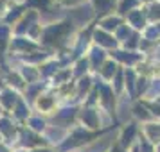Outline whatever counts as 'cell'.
Instances as JSON below:
<instances>
[{
    "label": "cell",
    "mask_w": 160,
    "mask_h": 152,
    "mask_svg": "<svg viewBox=\"0 0 160 152\" xmlns=\"http://www.w3.org/2000/svg\"><path fill=\"white\" fill-rule=\"evenodd\" d=\"M72 30V23H56L43 30V41L49 45H59L65 41L67 34Z\"/></svg>",
    "instance_id": "6da1fadb"
},
{
    "label": "cell",
    "mask_w": 160,
    "mask_h": 152,
    "mask_svg": "<svg viewBox=\"0 0 160 152\" xmlns=\"http://www.w3.org/2000/svg\"><path fill=\"white\" fill-rule=\"evenodd\" d=\"M34 25H38L36 23V13H29V15L20 22V25L16 27V34H23V32H27V30H29L31 27H34Z\"/></svg>",
    "instance_id": "7a4b0ae2"
},
{
    "label": "cell",
    "mask_w": 160,
    "mask_h": 152,
    "mask_svg": "<svg viewBox=\"0 0 160 152\" xmlns=\"http://www.w3.org/2000/svg\"><path fill=\"white\" fill-rule=\"evenodd\" d=\"M72 18L76 20V23H85V22H88L90 18H92V7L90 6H87V7L83 9V7H79V9H76V11H72Z\"/></svg>",
    "instance_id": "3957f363"
},
{
    "label": "cell",
    "mask_w": 160,
    "mask_h": 152,
    "mask_svg": "<svg viewBox=\"0 0 160 152\" xmlns=\"http://www.w3.org/2000/svg\"><path fill=\"white\" fill-rule=\"evenodd\" d=\"M0 102L4 104V108H6V109H11L15 104H18L16 93L13 91V90H4V91L0 93Z\"/></svg>",
    "instance_id": "277c9868"
},
{
    "label": "cell",
    "mask_w": 160,
    "mask_h": 152,
    "mask_svg": "<svg viewBox=\"0 0 160 152\" xmlns=\"http://www.w3.org/2000/svg\"><path fill=\"white\" fill-rule=\"evenodd\" d=\"M94 38H95V41H97L99 45H102V47H108V48H112V47H115V45H117L115 39L110 36V34H106L104 30H97V32L94 34Z\"/></svg>",
    "instance_id": "5b68a950"
},
{
    "label": "cell",
    "mask_w": 160,
    "mask_h": 152,
    "mask_svg": "<svg viewBox=\"0 0 160 152\" xmlns=\"http://www.w3.org/2000/svg\"><path fill=\"white\" fill-rule=\"evenodd\" d=\"M81 118H83L85 125H88V127H97V125H99V116H97V113L92 111V109H85L83 115H81Z\"/></svg>",
    "instance_id": "8992f818"
},
{
    "label": "cell",
    "mask_w": 160,
    "mask_h": 152,
    "mask_svg": "<svg viewBox=\"0 0 160 152\" xmlns=\"http://www.w3.org/2000/svg\"><path fill=\"white\" fill-rule=\"evenodd\" d=\"M11 47H13V50H31V48H34L36 45H32V43H29V41H25L23 38H16Z\"/></svg>",
    "instance_id": "52a82bcc"
},
{
    "label": "cell",
    "mask_w": 160,
    "mask_h": 152,
    "mask_svg": "<svg viewBox=\"0 0 160 152\" xmlns=\"http://www.w3.org/2000/svg\"><path fill=\"white\" fill-rule=\"evenodd\" d=\"M135 132H137V125L135 123L128 125V129L124 131V134H122V145H130L133 141V138H135Z\"/></svg>",
    "instance_id": "ba28073f"
},
{
    "label": "cell",
    "mask_w": 160,
    "mask_h": 152,
    "mask_svg": "<svg viewBox=\"0 0 160 152\" xmlns=\"http://www.w3.org/2000/svg\"><path fill=\"white\" fill-rule=\"evenodd\" d=\"M128 20L135 27H142L144 25V15H142V11H131L130 15H128Z\"/></svg>",
    "instance_id": "9c48e42d"
},
{
    "label": "cell",
    "mask_w": 160,
    "mask_h": 152,
    "mask_svg": "<svg viewBox=\"0 0 160 152\" xmlns=\"http://www.w3.org/2000/svg\"><path fill=\"white\" fill-rule=\"evenodd\" d=\"M74 113H76V109H63L61 113H58V115L54 116V122H63V123H67L68 120H72Z\"/></svg>",
    "instance_id": "30bf717a"
},
{
    "label": "cell",
    "mask_w": 160,
    "mask_h": 152,
    "mask_svg": "<svg viewBox=\"0 0 160 152\" xmlns=\"http://www.w3.org/2000/svg\"><path fill=\"white\" fill-rule=\"evenodd\" d=\"M22 143L23 145H38L40 143V140H38L32 132H29V131H22Z\"/></svg>",
    "instance_id": "8fae6325"
},
{
    "label": "cell",
    "mask_w": 160,
    "mask_h": 152,
    "mask_svg": "<svg viewBox=\"0 0 160 152\" xmlns=\"http://www.w3.org/2000/svg\"><path fill=\"white\" fill-rule=\"evenodd\" d=\"M115 58L119 59V61H122V63L131 65V63H135V61L138 59V56H135V54H128V52H115Z\"/></svg>",
    "instance_id": "7c38bea8"
},
{
    "label": "cell",
    "mask_w": 160,
    "mask_h": 152,
    "mask_svg": "<svg viewBox=\"0 0 160 152\" xmlns=\"http://www.w3.org/2000/svg\"><path fill=\"white\" fill-rule=\"evenodd\" d=\"M0 132L6 134V136L13 134V123H11L9 118H0Z\"/></svg>",
    "instance_id": "4fadbf2b"
},
{
    "label": "cell",
    "mask_w": 160,
    "mask_h": 152,
    "mask_svg": "<svg viewBox=\"0 0 160 152\" xmlns=\"http://www.w3.org/2000/svg\"><path fill=\"white\" fill-rule=\"evenodd\" d=\"M102 61H104V52L99 50V48H94L92 50V66L94 68H99Z\"/></svg>",
    "instance_id": "5bb4252c"
},
{
    "label": "cell",
    "mask_w": 160,
    "mask_h": 152,
    "mask_svg": "<svg viewBox=\"0 0 160 152\" xmlns=\"http://www.w3.org/2000/svg\"><path fill=\"white\" fill-rule=\"evenodd\" d=\"M121 25V20L119 18H106V20H102V23H101V27L104 30H113V29H117Z\"/></svg>",
    "instance_id": "9a60e30c"
},
{
    "label": "cell",
    "mask_w": 160,
    "mask_h": 152,
    "mask_svg": "<svg viewBox=\"0 0 160 152\" xmlns=\"http://www.w3.org/2000/svg\"><path fill=\"white\" fill-rule=\"evenodd\" d=\"M101 95H102V102H104V106L108 109H112V90H110L108 86H102L101 88Z\"/></svg>",
    "instance_id": "2e32d148"
},
{
    "label": "cell",
    "mask_w": 160,
    "mask_h": 152,
    "mask_svg": "<svg viewBox=\"0 0 160 152\" xmlns=\"http://www.w3.org/2000/svg\"><path fill=\"white\" fill-rule=\"evenodd\" d=\"M15 115L18 116V118H27V115H29V109H27V106H25V102H23V100H18Z\"/></svg>",
    "instance_id": "e0dca14e"
},
{
    "label": "cell",
    "mask_w": 160,
    "mask_h": 152,
    "mask_svg": "<svg viewBox=\"0 0 160 152\" xmlns=\"http://www.w3.org/2000/svg\"><path fill=\"white\" fill-rule=\"evenodd\" d=\"M148 136L153 141H160V125H149L148 127Z\"/></svg>",
    "instance_id": "ac0fdd59"
},
{
    "label": "cell",
    "mask_w": 160,
    "mask_h": 152,
    "mask_svg": "<svg viewBox=\"0 0 160 152\" xmlns=\"http://www.w3.org/2000/svg\"><path fill=\"white\" fill-rule=\"evenodd\" d=\"M115 70H117L115 63H106V65H104V68H102V75H104L106 79H110V77H113Z\"/></svg>",
    "instance_id": "d6986e66"
},
{
    "label": "cell",
    "mask_w": 160,
    "mask_h": 152,
    "mask_svg": "<svg viewBox=\"0 0 160 152\" xmlns=\"http://www.w3.org/2000/svg\"><path fill=\"white\" fill-rule=\"evenodd\" d=\"M112 0H95V6H97V9H99V13H106L110 7H112Z\"/></svg>",
    "instance_id": "ffe728a7"
},
{
    "label": "cell",
    "mask_w": 160,
    "mask_h": 152,
    "mask_svg": "<svg viewBox=\"0 0 160 152\" xmlns=\"http://www.w3.org/2000/svg\"><path fill=\"white\" fill-rule=\"evenodd\" d=\"M135 6H137V0H124L122 4H121V7H119V11H121V13H128V11H130L131 7H135Z\"/></svg>",
    "instance_id": "44dd1931"
},
{
    "label": "cell",
    "mask_w": 160,
    "mask_h": 152,
    "mask_svg": "<svg viewBox=\"0 0 160 152\" xmlns=\"http://www.w3.org/2000/svg\"><path fill=\"white\" fill-rule=\"evenodd\" d=\"M8 38H9V27H0V47L4 48L6 43H8Z\"/></svg>",
    "instance_id": "7402d4cb"
},
{
    "label": "cell",
    "mask_w": 160,
    "mask_h": 152,
    "mask_svg": "<svg viewBox=\"0 0 160 152\" xmlns=\"http://www.w3.org/2000/svg\"><path fill=\"white\" fill-rule=\"evenodd\" d=\"M126 81H128L126 84H128L131 95H133V93H135V90H133V88H135V73L131 72V70H130V72H126Z\"/></svg>",
    "instance_id": "603a6c76"
},
{
    "label": "cell",
    "mask_w": 160,
    "mask_h": 152,
    "mask_svg": "<svg viewBox=\"0 0 160 152\" xmlns=\"http://www.w3.org/2000/svg\"><path fill=\"white\" fill-rule=\"evenodd\" d=\"M29 123H31V129H34V131H42L45 127V122L40 120V118H31Z\"/></svg>",
    "instance_id": "cb8c5ba5"
},
{
    "label": "cell",
    "mask_w": 160,
    "mask_h": 152,
    "mask_svg": "<svg viewBox=\"0 0 160 152\" xmlns=\"http://www.w3.org/2000/svg\"><path fill=\"white\" fill-rule=\"evenodd\" d=\"M149 16H151L153 20L160 18V4H153L151 7H149Z\"/></svg>",
    "instance_id": "d4e9b609"
},
{
    "label": "cell",
    "mask_w": 160,
    "mask_h": 152,
    "mask_svg": "<svg viewBox=\"0 0 160 152\" xmlns=\"http://www.w3.org/2000/svg\"><path fill=\"white\" fill-rule=\"evenodd\" d=\"M88 88H90V79H88V77L81 79V81H79V95L83 93V91H87Z\"/></svg>",
    "instance_id": "484cf974"
},
{
    "label": "cell",
    "mask_w": 160,
    "mask_h": 152,
    "mask_svg": "<svg viewBox=\"0 0 160 152\" xmlns=\"http://www.w3.org/2000/svg\"><path fill=\"white\" fill-rule=\"evenodd\" d=\"M87 66H88V61L81 59L79 63H78V70H76V75H81L83 72H87Z\"/></svg>",
    "instance_id": "4316f807"
},
{
    "label": "cell",
    "mask_w": 160,
    "mask_h": 152,
    "mask_svg": "<svg viewBox=\"0 0 160 152\" xmlns=\"http://www.w3.org/2000/svg\"><path fill=\"white\" fill-rule=\"evenodd\" d=\"M54 70H58V63H51V65H47L45 66V70H43V73L45 75H49V73H52Z\"/></svg>",
    "instance_id": "83f0119b"
},
{
    "label": "cell",
    "mask_w": 160,
    "mask_h": 152,
    "mask_svg": "<svg viewBox=\"0 0 160 152\" xmlns=\"http://www.w3.org/2000/svg\"><path fill=\"white\" fill-rule=\"evenodd\" d=\"M9 81H11V82H9V84H15V86H22V79H20V77H18V75H9Z\"/></svg>",
    "instance_id": "f1b7e54d"
},
{
    "label": "cell",
    "mask_w": 160,
    "mask_h": 152,
    "mask_svg": "<svg viewBox=\"0 0 160 152\" xmlns=\"http://www.w3.org/2000/svg\"><path fill=\"white\" fill-rule=\"evenodd\" d=\"M137 39H138V36L137 34H133V36L130 38V41H126V48H133V47L137 45Z\"/></svg>",
    "instance_id": "f546056e"
},
{
    "label": "cell",
    "mask_w": 160,
    "mask_h": 152,
    "mask_svg": "<svg viewBox=\"0 0 160 152\" xmlns=\"http://www.w3.org/2000/svg\"><path fill=\"white\" fill-rule=\"evenodd\" d=\"M135 113H137L138 116H142V118H148V113H146V109L142 108V106H137V108H135Z\"/></svg>",
    "instance_id": "4dcf8cb0"
},
{
    "label": "cell",
    "mask_w": 160,
    "mask_h": 152,
    "mask_svg": "<svg viewBox=\"0 0 160 152\" xmlns=\"http://www.w3.org/2000/svg\"><path fill=\"white\" fill-rule=\"evenodd\" d=\"M18 15H20V9H13V11L8 15V18H6V20H8V22H11V20H15Z\"/></svg>",
    "instance_id": "1f68e13d"
},
{
    "label": "cell",
    "mask_w": 160,
    "mask_h": 152,
    "mask_svg": "<svg viewBox=\"0 0 160 152\" xmlns=\"http://www.w3.org/2000/svg\"><path fill=\"white\" fill-rule=\"evenodd\" d=\"M130 36V30H128V27H121L119 29V39H122V38Z\"/></svg>",
    "instance_id": "d6a6232c"
},
{
    "label": "cell",
    "mask_w": 160,
    "mask_h": 152,
    "mask_svg": "<svg viewBox=\"0 0 160 152\" xmlns=\"http://www.w3.org/2000/svg\"><path fill=\"white\" fill-rule=\"evenodd\" d=\"M121 88H122V79H121V73H119V75L115 77V90L119 91Z\"/></svg>",
    "instance_id": "836d02e7"
},
{
    "label": "cell",
    "mask_w": 160,
    "mask_h": 152,
    "mask_svg": "<svg viewBox=\"0 0 160 152\" xmlns=\"http://www.w3.org/2000/svg\"><path fill=\"white\" fill-rule=\"evenodd\" d=\"M83 0H63L65 6H76V4H81Z\"/></svg>",
    "instance_id": "e575fe53"
},
{
    "label": "cell",
    "mask_w": 160,
    "mask_h": 152,
    "mask_svg": "<svg viewBox=\"0 0 160 152\" xmlns=\"http://www.w3.org/2000/svg\"><path fill=\"white\" fill-rule=\"evenodd\" d=\"M51 102H52V100H49V99H47V100H42V99H40V106H42L43 109H47L49 106H51Z\"/></svg>",
    "instance_id": "d590c367"
},
{
    "label": "cell",
    "mask_w": 160,
    "mask_h": 152,
    "mask_svg": "<svg viewBox=\"0 0 160 152\" xmlns=\"http://www.w3.org/2000/svg\"><path fill=\"white\" fill-rule=\"evenodd\" d=\"M142 90H146V79L138 81V91H142Z\"/></svg>",
    "instance_id": "8d00e7d4"
},
{
    "label": "cell",
    "mask_w": 160,
    "mask_h": 152,
    "mask_svg": "<svg viewBox=\"0 0 160 152\" xmlns=\"http://www.w3.org/2000/svg\"><path fill=\"white\" fill-rule=\"evenodd\" d=\"M67 75H70V72H63V73H59L58 77H56V81H63L67 77Z\"/></svg>",
    "instance_id": "74e56055"
},
{
    "label": "cell",
    "mask_w": 160,
    "mask_h": 152,
    "mask_svg": "<svg viewBox=\"0 0 160 152\" xmlns=\"http://www.w3.org/2000/svg\"><path fill=\"white\" fill-rule=\"evenodd\" d=\"M142 150H144V152H153V150H151V147L146 143V141H142Z\"/></svg>",
    "instance_id": "f35d334b"
},
{
    "label": "cell",
    "mask_w": 160,
    "mask_h": 152,
    "mask_svg": "<svg viewBox=\"0 0 160 152\" xmlns=\"http://www.w3.org/2000/svg\"><path fill=\"white\" fill-rule=\"evenodd\" d=\"M151 109L155 115H160V106H151Z\"/></svg>",
    "instance_id": "ab89813d"
},
{
    "label": "cell",
    "mask_w": 160,
    "mask_h": 152,
    "mask_svg": "<svg viewBox=\"0 0 160 152\" xmlns=\"http://www.w3.org/2000/svg\"><path fill=\"white\" fill-rule=\"evenodd\" d=\"M0 152H8V149H4V147H0Z\"/></svg>",
    "instance_id": "60d3db41"
},
{
    "label": "cell",
    "mask_w": 160,
    "mask_h": 152,
    "mask_svg": "<svg viewBox=\"0 0 160 152\" xmlns=\"http://www.w3.org/2000/svg\"><path fill=\"white\" fill-rule=\"evenodd\" d=\"M36 152H51V150H47V149H43V150H36Z\"/></svg>",
    "instance_id": "b9f144b4"
},
{
    "label": "cell",
    "mask_w": 160,
    "mask_h": 152,
    "mask_svg": "<svg viewBox=\"0 0 160 152\" xmlns=\"http://www.w3.org/2000/svg\"><path fill=\"white\" fill-rule=\"evenodd\" d=\"M158 152H160V147H158Z\"/></svg>",
    "instance_id": "7bdbcfd3"
},
{
    "label": "cell",
    "mask_w": 160,
    "mask_h": 152,
    "mask_svg": "<svg viewBox=\"0 0 160 152\" xmlns=\"http://www.w3.org/2000/svg\"><path fill=\"white\" fill-rule=\"evenodd\" d=\"M158 30H160V27H158Z\"/></svg>",
    "instance_id": "ee69618b"
}]
</instances>
